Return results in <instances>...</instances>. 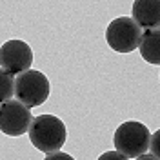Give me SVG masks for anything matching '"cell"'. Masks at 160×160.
Returning <instances> with one entry per match:
<instances>
[{
  "label": "cell",
  "instance_id": "cell-12",
  "mask_svg": "<svg viewBox=\"0 0 160 160\" xmlns=\"http://www.w3.org/2000/svg\"><path fill=\"white\" fill-rule=\"evenodd\" d=\"M44 160H75L71 155H68V153H51V155H48Z\"/></svg>",
  "mask_w": 160,
  "mask_h": 160
},
{
  "label": "cell",
  "instance_id": "cell-7",
  "mask_svg": "<svg viewBox=\"0 0 160 160\" xmlns=\"http://www.w3.org/2000/svg\"><path fill=\"white\" fill-rule=\"evenodd\" d=\"M131 13L142 29H160V0H135Z\"/></svg>",
  "mask_w": 160,
  "mask_h": 160
},
{
  "label": "cell",
  "instance_id": "cell-8",
  "mask_svg": "<svg viewBox=\"0 0 160 160\" xmlns=\"http://www.w3.org/2000/svg\"><path fill=\"white\" fill-rule=\"evenodd\" d=\"M140 57L153 66H160V29L146 31L138 46Z\"/></svg>",
  "mask_w": 160,
  "mask_h": 160
},
{
  "label": "cell",
  "instance_id": "cell-5",
  "mask_svg": "<svg viewBox=\"0 0 160 160\" xmlns=\"http://www.w3.org/2000/svg\"><path fill=\"white\" fill-rule=\"evenodd\" d=\"M33 66V51L24 40H8L0 46V69L9 75H22Z\"/></svg>",
  "mask_w": 160,
  "mask_h": 160
},
{
  "label": "cell",
  "instance_id": "cell-4",
  "mask_svg": "<svg viewBox=\"0 0 160 160\" xmlns=\"http://www.w3.org/2000/svg\"><path fill=\"white\" fill-rule=\"evenodd\" d=\"M144 29L131 17H118L109 22L106 29V40L117 53H131L140 46Z\"/></svg>",
  "mask_w": 160,
  "mask_h": 160
},
{
  "label": "cell",
  "instance_id": "cell-13",
  "mask_svg": "<svg viewBox=\"0 0 160 160\" xmlns=\"http://www.w3.org/2000/svg\"><path fill=\"white\" fill-rule=\"evenodd\" d=\"M135 160H158L157 157H153V155H142V157H138V158Z\"/></svg>",
  "mask_w": 160,
  "mask_h": 160
},
{
  "label": "cell",
  "instance_id": "cell-1",
  "mask_svg": "<svg viewBox=\"0 0 160 160\" xmlns=\"http://www.w3.org/2000/svg\"><path fill=\"white\" fill-rule=\"evenodd\" d=\"M29 142L42 153H58L66 144L68 131L64 122L55 115H40L33 118L29 128Z\"/></svg>",
  "mask_w": 160,
  "mask_h": 160
},
{
  "label": "cell",
  "instance_id": "cell-11",
  "mask_svg": "<svg viewBox=\"0 0 160 160\" xmlns=\"http://www.w3.org/2000/svg\"><path fill=\"white\" fill-rule=\"evenodd\" d=\"M97 160H129L126 158L122 153H118V151H106V153H102Z\"/></svg>",
  "mask_w": 160,
  "mask_h": 160
},
{
  "label": "cell",
  "instance_id": "cell-6",
  "mask_svg": "<svg viewBox=\"0 0 160 160\" xmlns=\"http://www.w3.org/2000/svg\"><path fill=\"white\" fill-rule=\"evenodd\" d=\"M33 124V115L28 106L18 100L0 104V131L9 137H20L28 133Z\"/></svg>",
  "mask_w": 160,
  "mask_h": 160
},
{
  "label": "cell",
  "instance_id": "cell-9",
  "mask_svg": "<svg viewBox=\"0 0 160 160\" xmlns=\"http://www.w3.org/2000/svg\"><path fill=\"white\" fill-rule=\"evenodd\" d=\"M15 95V78L13 75L0 69V104L9 102Z\"/></svg>",
  "mask_w": 160,
  "mask_h": 160
},
{
  "label": "cell",
  "instance_id": "cell-3",
  "mask_svg": "<svg viewBox=\"0 0 160 160\" xmlns=\"http://www.w3.org/2000/svg\"><path fill=\"white\" fill-rule=\"evenodd\" d=\"M49 80L37 69H29L15 78V100L22 102L28 108L42 106L49 98Z\"/></svg>",
  "mask_w": 160,
  "mask_h": 160
},
{
  "label": "cell",
  "instance_id": "cell-2",
  "mask_svg": "<svg viewBox=\"0 0 160 160\" xmlns=\"http://www.w3.org/2000/svg\"><path fill=\"white\" fill-rule=\"evenodd\" d=\"M113 144L117 151L122 153L126 158H138L149 149L151 133L146 128V124L137 120H128L117 128L113 135Z\"/></svg>",
  "mask_w": 160,
  "mask_h": 160
},
{
  "label": "cell",
  "instance_id": "cell-10",
  "mask_svg": "<svg viewBox=\"0 0 160 160\" xmlns=\"http://www.w3.org/2000/svg\"><path fill=\"white\" fill-rule=\"evenodd\" d=\"M149 149H151V155L157 157L160 160V129L155 131L151 135V144H149Z\"/></svg>",
  "mask_w": 160,
  "mask_h": 160
}]
</instances>
